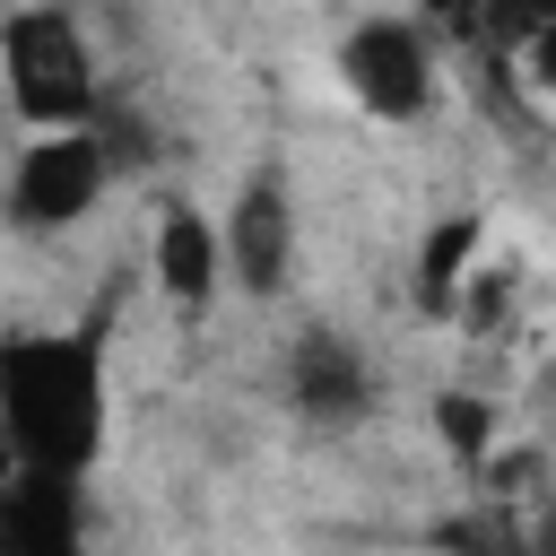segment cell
Returning <instances> with one entry per match:
<instances>
[{"mask_svg": "<svg viewBox=\"0 0 556 556\" xmlns=\"http://www.w3.org/2000/svg\"><path fill=\"white\" fill-rule=\"evenodd\" d=\"M539 26H556V0H486V26H478V43H486V52H521Z\"/></svg>", "mask_w": 556, "mask_h": 556, "instance_id": "obj_11", "label": "cell"}, {"mask_svg": "<svg viewBox=\"0 0 556 556\" xmlns=\"http://www.w3.org/2000/svg\"><path fill=\"white\" fill-rule=\"evenodd\" d=\"M0 87H9L26 130L96 122L104 78H96V43H87L78 0H26V9L0 17Z\"/></svg>", "mask_w": 556, "mask_h": 556, "instance_id": "obj_2", "label": "cell"}, {"mask_svg": "<svg viewBox=\"0 0 556 556\" xmlns=\"http://www.w3.org/2000/svg\"><path fill=\"white\" fill-rule=\"evenodd\" d=\"M9 478H17V452H9V434H0V486H9Z\"/></svg>", "mask_w": 556, "mask_h": 556, "instance_id": "obj_14", "label": "cell"}, {"mask_svg": "<svg viewBox=\"0 0 556 556\" xmlns=\"http://www.w3.org/2000/svg\"><path fill=\"white\" fill-rule=\"evenodd\" d=\"M113 191V148L96 122H70V130H35L9 165V217L26 235H61L78 217H96V200Z\"/></svg>", "mask_w": 556, "mask_h": 556, "instance_id": "obj_4", "label": "cell"}, {"mask_svg": "<svg viewBox=\"0 0 556 556\" xmlns=\"http://www.w3.org/2000/svg\"><path fill=\"white\" fill-rule=\"evenodd\" d=\"M486 261V208H443L426 235H417V261H408V295L426 321H452L469 269Z\"/></svg>", "mask_w": 556, "mask_h": 556, "instance_id": "obj_9", "label": "cell"}, {"mask_svg": "<svg viewBox=\"0 0 556 556\" xmlns=\"http://www.w3.org/2000/svg\"><path fill=\"white\" fill-rule=\"evenodd\" d=\"M148 269H156L165 304L200 321V313L217 304V287H226V235H217V217H208V208H191V200H165L156 243H148Z\"/></svg>", "mask_w": 556, "mask_h": 556, "instance_id": "obj_7", "label": "cell"}, {"mask_svg": "<svg viewBox=\"0 0 556 556\" xmlns=\"http://www.w3.org/2000/svg\"><path fill=\"white\" fill-rule=\"evenodd\" d=\"M278 391L304 426H365L382 382H374V356L348 339V330H295L287 365H278Z\"/></svg>", "mask_w": 556, "mask_h": 556, "instance_id": "obj_6", "label": "cell"}, {"mask_svg": "<svg viewBox=\"0 0 556 556\" xmlns=\"http://www.w3.org/2000/svg\"><path fill=\"white\" fill-rule=\"evenodd\" d=\"M434 434H443V452H452L469 478L495 460V408H486L478 391H434Z\"/></svg>", "mask_w": 556, "mask_h": 556, "instance_id": "obj_10", "label": "cell"}, {"mask_svg": "<svg viewBox=\"0 0 556 556\" xmlns=\"http://www.w3.org/2000/svg\"><path fill=\"white\" fill-rule=\"evenodd\" d=\"M339 87L374 113V122H426L434 87H443V43L408 17H356L339 35Z\"/></svg>", "mask_w": 556, "mask_h": 556, "instance_id": "obj_3", "label": "cell"}, {"mask_svg": "<svg viewBox=\"0 0 556 556\" xmlns=\"http://www.w3.org/2000/svg\"><path fill=\"white\" fill-rule=\"evenodd\" d=\"M78 547V478L26 469L0 486V556H70Z\"/></svg>", "mask_w": 556, "mask_h": 556, "instance_id": "obj_8", "label": "cell"}, {"mask_svg": "<svg viewBox=\"0 0 556 556\" xmlns=\"http://www.w3.org/2000/svg\"><path fill=\"white\" fill-rule=\"evenodd\" d=\"M217 235H226V278L269 304L295 269V182H287V165H252L235 208L217 217Z\"/></svg>", "mask_w": 556, "mask_h": 556, "instance_id": "obj_5", "label": "cell"}, {"mask_svg": "<svg viewBox=\"0 0 556 556\" xmlns=\"http://www.w3.org/2000/svg\"><path fill=\"white\" fill-rule=\"evenodd\" d=\"M513 70H521V87H530V96H547V104H556V26H539V35L513 52Z\"/></svg>", "mask_w": 556, "mask_h": 556, "instance_id": "obj_13", "label": "cell"}, {"mask_svg": "<svg viewBox=\"0 0 556 556\" xmlns=\"http://www.w3.org/2000/svg\"><path fill=\"white\" fill-rule=\"evenodd\" d=\"M539 547H547V556H556V513H547V521H539Z\"/></svg>", "mask_w": 556, "mask_h": 556, "instance_id": "obj_15", "label": "cell"}, {"mask_svg": "<svg viewBox=\"0 0 556 556\" xmlns=\"http://www.w3.org/2000/svg\"><path fill=\"white\" fill-rule=\"evenodd\" d=\"M417 26H426L434 43H452V52H469L478 26H486V0H417Z\"/></svg>", "mask_w": 556, "mask_h": 556, "instance_id": "obj_12", "label": "cell"}, {"mask_svg": "<svg viewBox=\"0 0 556 556\" xmlns=\"http://www.w3.org/2000/svg\"><path fill=\"white\" fill-rule=\"evenodd\" d=\"M113 382H104V321L78 330H17L0 339V434L26 469L87 478L104 452Z\"/></svg>", "mask_w": 556, "mask_h": 556, "instance_id": "obj_1", "label": "cell"}]
</instances>
